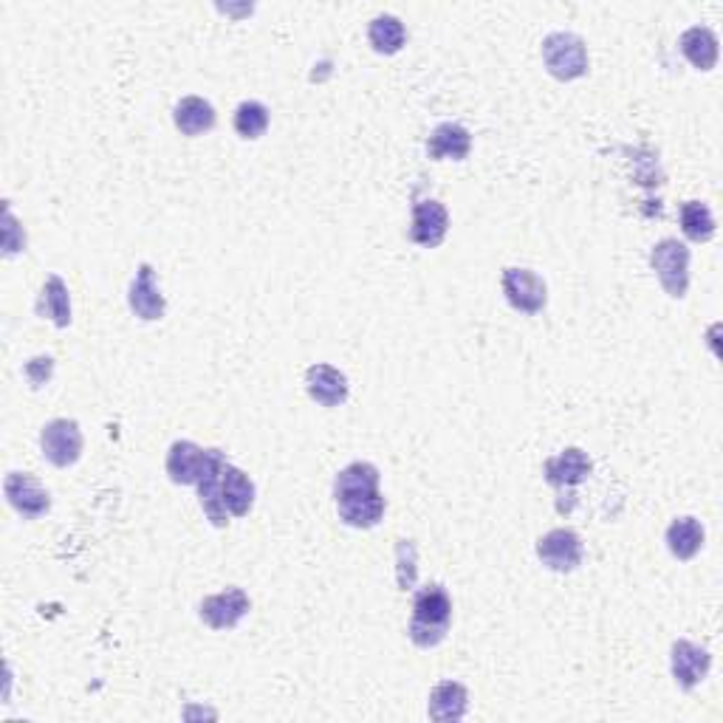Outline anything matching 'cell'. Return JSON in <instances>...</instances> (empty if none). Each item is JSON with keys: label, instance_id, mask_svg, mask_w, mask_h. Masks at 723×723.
<instances>
[{"label": "cell", "instance_id": "ba28073f", "mask_svg": "<svg viewBox=\"0 0 723 723\" xmlns=\"http://www.w3.org/2000/svg\"><path fill=\"white\" fill-rule=\"evenodd\" d=\"M537 556L546 568L568 574L583 563V540L574 529H551L537 540Z\"/></svg>", "mask_w": 723, "mask_h": 723}, {"label": "cell", "instance_id": "7c38bea8", "mask_svg": "<svg viewBox=\"0 0 723 723\" xmlns=\"http://www.w3.org/2000/svg\"><path fill=\"white\" fill-rule=\"evenodd\" d=\"M3 492H7L9 503L14 506L17 515H23L26 520H35L49 512L51 498L49 492L37 483L32 475L26 473H9L7 483H3Z\"/></svg>", "mask_w": 723, "mask_h": 723}, {"label": "cell", "instance_id": "5b68a950", "mask_svg": "<svg viewBox=\"0 0 723 723\" xmlns=\"http://www.w3.org/2000/svg\"><path fill=\"white\" fill-rule=\"evenodd\" d=\"M40 450L42 458L60 466V469L77 464L79 455H83V432H79L77 421H71V418L49 421L40 432Z\"/></svg>", "mask_w": 723, "mask_h": 723}, {"label": "cell", "instance_id": "3957f363", "mask_svg": "<svg viewBox=\"0 0 723 723\" xmlns=\"http://www.w3.org/2000/svg\"><path fill=\"white\" fill-rule=\"evenodd\" d=\"M542 63L549 69L551 77L563 79H579L588 74V49H585V40L571 32H554L542 40Z\"/></svg>", "mask_w": 723, "mask_h": 723}, {"label": "cell", "instance_id": "5bb4252c", "mask_svg": "<svg viewBox=\"0 0 723 723\" xmlns=\"http://www.w3.org/2000/svg\"><path fill=\"white\" fill-rule=\"evenodd\" d=\"M308 396L322 407H340L348 399V376L336 370L334 365H311L306 370Z\"/></svg>", "mask_w": 723, "mask_h": 723}, {"label": "cell", "instance_id": "30bf717a", "mask_svg": "<svg viewBox=\"0 0 723 723\" xmlns=\"http://www.w3.org/2000/svg\"><path fill=\"white\" fill-rule=\"evenodd\" d=\"M670 664H673V678L682 689H693L710 675L712 667V655L707 647H698L696 641L678 639L673 645V655H670Z\"/></svg>", "mask_w": 723, "mask_h": 723}, {"label": "cell", "instance_id": "4fadbf2b", "mask_svg": "<svg viewBox=\"0 0 723 723\" xmlns=\"http://www.w3.org/2000/svg\"><path fill=\"white\" fill-rule=\"evenodd\" d=\"M127 303H131V311L139 317V320H161L164 317V297H161L159 285H156V271L150 264H142L136 278L131 283V294H127Z\"/></svg>", "mask_w": 723, "mask_h": 723}, {"label": "cell", "instance_id": "52a82bcc", "mask_svg": "<svg viewBox=\"0 0 723 723\" xmlns=\"http://www.w3.org/2000/svg\"><path fill=\"white\" fill-rule=\"evenodd\" d=\"M501 285L508 306L523 314H540L542 308H546V303H549V289H546L540 274L531 269L508 266V269H503Z\"/></svg>", "mask_w": 723, "mask_h": 723}, {"label": "cell", "instance_id": "ac0fdd59", "mask_svg": "<svg viewBox=\"0 0 723 723\" xmlns=\"http://www.w3.org/2000/svg\"><path fill=\"white\" fill-rule=\"evenodd\" d=\"M469 707V693L458 682H441L432 687L430 703H427V715L432 721H461Z\"/></svg>", "mask_w": 723, "mask_h": 723}, {"label": "cell", "instance_id": "9c48e42d", "mask_svg": "<svg viewBox=\"0 0 723 723\" xmlns=\"http://www.w3.org/2000/svg\"><path fill=\"white\" fill-rule=\"evenodd\" d=\"M249 597L241 588H226V591L204 599L198 605V616L212 630H232L249 613Z\"/></svg>", "mask_w": 723, "mask_h": 723}, {"label": "cell", "instance_id": "f1b7e54d", "mask_svg": "<svg viewBox=\"0 0 723 723\" xmlns=\"http://www.w3.org/2000/svg\"><path fill=\"white\" fill-rule=\"evenodd\" d=\"M14 226H17V223H14L12 212H7V255H14V252L23 249V246L14 241V237H17V230H14Z\"/></svg>", "mask_w": 723, "mask_h": 723}, {"label": "cell", "instance_id": "d4e9b609", "mask_svg": "<svg viewBox=\"0 0 723 723\" xmlns=\"http://www.w3.org/2000/svg\"><path fill=\"white\" fill-rule=\"evenodd\" d=\"M678 218H682V232L693 244H707L715 235V218H712V209L703 201L682 204Z\"/></svg>", "mask_w": 723, "mask_h": 723}, {"label": "cell", "instance_id": "cb8c5ba5", "mask_svg": "<svg viewBox=\"0 0 723 723\" xmlns=\"http://www.w3.org/2000/svg\"><path fill=\"white\" fill-rule=\"evenodd\" d=\"M368 40L373 46V51L379 54H396L402 51L404 40H407V32H404V23L393 14H379L373 17L368 26Z\"/></svg>", "mask_w": 723, "mask_h": 723}, {"label": "cell", "instance_id": "7a4b0ae2", "mask_svg": "<svg viewBox=\"0 0 723 723\" xmlns=\"http://www.w3.org/2000/svg\"><path fill=\"white\" fill-rule=\"evenodd\" d=\"M452 622V599L450 593L441 588V585H427L413 599V616L410 627H407V636H410L413 645L430 647L441 645L446 639V630H450Z\"/></svg>", "mask_w": 723, "mask_h": 723}, {"label": "cell", "instance_id": "8fae6325", "mask_svg": "<svg viewBox=\"0 0 723 723\" xmlns=\"http://www.w3.org/2000/svg\"><path fill=\"white\" fill-rule=\"evenodd\" d=\"M450 230V212L441 201L436 198H425V201H416L413 207V223H410V241L418 246H427V249H436L446 237Z\"/></svg>", "mask_w": 723, "mask_h": 723}, {"label": "cell", "instance_id": "603a6c76", "mask_svg": "<svg viewBox=\"0 0 723 723\" xmlns=\"http://www.w3.org/2000/svg\"><path fill=\"white\" fill-rule=\"evenodd\" d=\"M667 549L678 560H693L703 549V526L696 517H675L667 529Z\"/></svg>", "mask_w": 723, "mask_h": 723}, {"label": "cell", "instance_id": "8992f818", "mask_svg": "<svg viewBox=\"0 0 723 723\" xmlns=\"http://www.w3.org/2000/svg\"><path fill=\"white\" fill-rule=\"evenodd\" d=\"M226 458L221 450H204V469L198 478V501H201L204 515L212 520V526L223 529L230 523V512L223 506L221 498V483H223V469H226Z\"/></svg>", "mask_w": 723, "mask_h": 723}, {"label": "cell", "instance_id": "7402d4cb", "mask_svg": "<svg viewBox=\"0 0 723 723\" xmlns=\"http://www.w3.org/2000/svg\"><path fill=\"white\" fill-rule=\"evenodd\" d=\"M221 498L223 506L232 517H244L249 515L252 503H255V483L249 480V475L241 473L237 466H226L223 469V483H221Z\"/></svg>", "mask_w": 723, "mask_h": 723}, {"label": "cell", "instance_id": "83f0119b", "mask_svg": "<svg viewBox=\"0 0 723 723\" xmlns=\"http://www.w3.org/2000/svg\"><path fill=\"white\" fill-rule=\"evenodd\" d=\"M51 370H54V359H51V356H37V359H32L26 365V376L32 379L35 388H40V384L49 382Z\"/></svg>", "mask_w": 723, "mask_h": 723}, {"label": "cell", "instance_id": "277c9868", "mask_svg": "<svg viewBox=\"0 0 723 723\" xmlns=\"http://www.w3.org/2000/svg\"><path fill=\"white\" fill-rule=\"evenodd\" d=\"M650 264H653L655 278H659V283L664 285V292H667L670 297L675 299L687 297L689 249L682 244V241L667 237V241L655 244L653 252H650Z\"/></svg>", "mask_w": 723, "mask_h": 723}, {"label": "cell", "instance_id": "44dd1931", "mask_svg": "<svg viewBox=\"0 0 723 723\" xmlns=\"http://www.w3.org/2000/svg\"><path fill=\"white\" fill-rule=\"evenodd\" d=\"M37 314L42 320H51L57 328H69L71 326V297H69V285L63 283V278L51 274L46 283H42V292L37 297Z\"/></svg>", "mask_w": 723, "mask_h": 723}, {"label": "cell", "instance_id": "2e32d148", "mask_svg": "<svg viewBox=\"0 0 723 723\" xmlns=\"http://www.w3.org/2000/svg\"><path fill=\"white\" fill-rule=\"evenodd\" d=\"M473 150V136L458 122H444L436 131L430 133L427 139V154L430 159H452V161H464Z\"/></svg>", "mask_w": 723, "mask_h": 723}, {"label": "cell", "instance_id": "484cf974", "mask_svg": "<svg viewBox=\"0 0 723 723\" xmlns=\"http://www.w3.org/2000/svg\"><path fill=\"white\" fill-rule=\"evenodd\" d=\"M269 127V108L258 99H246L235 111V133L241 139H260Z\"/></svg>", "mask_w": 723, "mask_h": 723}, {"label": "cell", "instance_id": "d6986e66", "mask_svg": "<svg viewBox=\"0 0 723 723\" xmlns=\"http://www.w3.org/2000/svg\"><path fill=\"white\" fill-rule=\"evenodd\" d=\"M678 49L698 71H712L718 63V37L712 28L693 26L678 40Z\"/></svg>", "mask_w": 723, "mask_h": 723}, {"label": "cell", "instance_id": "e0dca14e", "mask_svg": "<svg viewBox=\"0 0 723 723\" xmlns=\"http://www.w3.org/2000/svg\"><path fill=\"white\" fill-rule=\"evenodd\" d=\"M204 469V450L193 441H175L168 452V475L173 483L195 487Z\"/></svg>", "mask_w": 723, "mask_h": 723}, {"label": "cell", "instance_id": "4316f807", "mask_svg": "<svg viewBox=\"0 0 723 723\" xmlns=\"http://www.w3.org/2000/svg\"><path fill=\"white\" fill-rule=\"evenodd\" d=\"M396 574H399V585H402V591L413 588L416 585V546L410 540H399L396 546Z\"/></svg>", "mask_w": 723, "mask_h": 723}, {"label": "cell", "instance_id": "9a60e30c", "mask_svg": "<svg viewBox=\"0 0 723 723\" xmlns=\"http://www.w3.org/2000/svg\"><path fill=\"white\" fill-rule=\"evenodd\" d=\"M591 469H593L591 458H588L579 446H568V450H563L560 455L546 461L542 475H546V480H549L551 487L571 489L577 487V483H583V480L591 475Z\"/></svg>", "mask_w": 723, "mask_h": 723}, {"label": "cell", "instance_id": "ffe728a7", "mask_svg": "<svg viewBox=\"0 0 723 723\" xmlns=\"http://www.w3.org/2000/svg\"><path fill=\"white\" fill-rule=\"evenodd\" d=\"M216 108L201 97H184L173 111V122L184 136H201L216 127Z\"/></svg>", "mask_w": 723, "mask_h": 723}, {"label": "cell", "instance_id": "6da1fadb", "mask_svg": "<svg viewBox=\"0 0 723 723\" xmlns=\"http://www.w3.org/2000/svg\"><path fill=\"white\" fill-rule=\"evenodd\" d=\"M340 520L351 529H373L384 517V498L379 492V469L368 461L345 466L334 480Z\"/></svg>", "mask_w": 723, "mask_h": 723}]
</instances>
